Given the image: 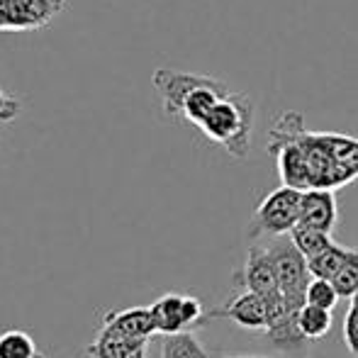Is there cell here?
I'll return each mask as SVG.
<instances>
[{"label": "cell", "instance_id": "12", "mask_svg": "<svg viewBox=\"0 0 358 358\" xmlns=\"http://www.w3.org/2000/svg\"><path fill=\"white\" fill-rule=\"evenodd\" d=\"M161 358H213V356L195 339L193 331H178V334L164 336V341H161Z\"/></svg>", "mask_w": 358, "mask_h": 358}, {"label": "cell", "instance_id": "21", "mask_svg": "<svg viewBox=\"0 0 358 358\" xmlns=\"http://www.w3.org/2000/svg\"><path fill=\"white\" fill-rule=\"evenodd\" d=\"M127 358H146V346H144V349H139V351H134V354L127 356Z\"/></svg>", "mask_w": 358, "mask_h": 358}, {"label": "cell", "instance_id": "18", "mask_svg": "<svg viewBox=\"0 0 358 358\" xmlns=\"http://www.w3.org/2000/svg\"><path fill=\"white\" fill-rule=\"evenodd\" d=\"M331 283H334L336 292H339V297H354L358 292V249H351L349 251V259H346V264L341 266L339 273L331 278Z\"/></svg>", "mask_w": 358, "mask_h": 358}, {"label": "cell", "instance_id": "2", "mask_svg": "<svg viewBox=\"0 0 358 358\" xmlns=\"http://www.w3.org/2000/svg\"><path fill=\"white\" fill-rule=\"evenodd\" d=\"M256 108L251 98L239 90L224 93L210 108V113L198 122V129L205 139L222 146L234 159H246L251 149V132H254Z\"/></svg>", "mask_w": 358, "mask_h": 358}, {"label": "cell", "instance_id": "3", "mask_svg": "<svg viewBox=\"0 0 358 358\" xmlns=\"http://www.w3.org/2000/svg\"><path fill=\"white\" fill-rule=\"evenodd\" d=\"M271 244H266L268 256L273 261L275 268V278H278L280 292H283L287 310L295 312L305 305V290L307 283L312 280L310 273V264H307L305 254L292 244L290 234H280V236H271Z\"/></svg>", "mask_w": 358, "mask_h": 358}, {"label": "cell", "instance_id": "20", "mask_svg": "<svg viewBox=\"0 0 358 358\" xmlns=\"http://www.w3.org/2000/svg\"><path fill=\"white\" fill-rule=\"evenodd\" d=\"M20 110H22V103H20L15 95L5 93V90L0 88V122H13L20 115Z\"/></svg>", "mask_w": 358, "mask_h": 358}, {"label": "cell", "instance_id": "14", "mask_svg": "<svg viewBox=\"0 0 358 358\" xmlns=\"http://www.w3.org/2000/svg\"><path fill=\"white\" fill-rule=\"evenodd\" d=\"M290 239H292V244L305 254L307 261L315 259L317 254H322V251L334 244L331 234H327V231H322V229H315V227L300 224V222L290 229Z\"/></svg>", "mask_w": 358, "mask_h": 358}, {"label": "cell", "instance_id": "5", "mask_svg": "<svg viewBox=\"0 0 358 358\" xmlns=\"http://www.w3.org/2000/svg\"><path fill=\"white\" fill-rule=\"evenodd\" d=\"M151 315L156 322L159 334H178V331H193L208 322L205 305L193 295L180 292H166L151 305Z\"/></svg>", "mask_w": 358, "mask_h": 358}, {"label": "cell", "instance_id": "11", "mask_svg": "<svg viewBox=\"0 0 358 358\" xmlns=\"http://www.w3.org/2000/svg\"><path fill=\"white\" fill-rule=\"evenodd\" d=\"M266 334H268V339L273 341V346L278 351H283V354L292 358H307V341L310 339L297 327V315L287 317L280 324L266 329Z\"/></svg>", "mask_w": 358, "mask_h": 358}, {"label": "cell", "instance_id": "1", "mask_svg": "<svg viewBox=\"0 0 358 358\" xmlns=\"http://www.w3.org/2000/svg\"><path fill=\"white\" fill-rule=\"evenodd\" d=\"M151 83L159 93L166 117L183 120L193 127H198V122L222 95L229 93L224 80L213 76L176 71V69H156Z\"/></svg>", "mask_w": 358, "mask_h": 358}, {"label": "cell", "instance_id": "22", "mask_svg": "<svg viewBox=\"0 0 358 358\" xmlns=\"http://www.w3.org/2000/svg\"><path fill=\"white\" fill-rule=\"evenodd\" d=\"M217 358H266V356H217Z\"/></svg>", "mask_w": 358, "mask_h": 358}, {"label": "cell", "instance_id": "19", "mask_svg": "<svg viewBox=\"0 0 358 358\" xmlns=\"http://www.w3.org/2000/svg\"><path fill=\"white\" fill-rule=\"evenodd\" d=\"M344 341L349 346V351L358 356V305L351 302L349 312L344 317Z\"/></svg>", "mask_w": 358, "mask_h": 358}, {"label": "cell", "instance_id": "23", "mask_svg": "<svg viewBox=\"0 0 358 358\" xmlns=\"http://www.w3.org/2000/svg\"><path fill=\"white\" fill-rule=\"evenodd\" d=\"M351 302H356V305H358V292H356V295H354V297H351Z\"/></svg>", "mask_w": 358, "mask_h": 358}, {"label": "cell", "instance_id": "7", "mask_svg": "<svg viewBox=\"0 0 358 358\" xmlns=\"http://www.w3.org/2000/svg\"><path fill=\"white\" fill-rule=\"evenodd\" d=\"M239 283L244 285V290L259 292V295H264L266 300L280 292L273 261H271L266 244L249 246V254H246V261H244V266H241V273H239Z\"/></svg>", "mask_w": 358, "mask_h": 358}, {"label": "cell", "instance_id": "6", "mask_svg": "<svg viewBox=\"0 0 358 358\" xmlns=\"http://www.w3.org/2000/svg\"><path fill=\"white\" fill-rule=\"evenodd\" d=\"M208 320H229L244 329L266 331L268 329V302L259 292L244 290L241 295L231 297L224 307L208 312Z\"/></svg>", "mask_w": 358, "mask_h": 358}, {"label": "cell", "instance_id": "8", "mask_svg": "<svg viewBox=\"0 0 358 358\" xmlns=\"http://www.w3.org/2000/svg\"><path fill=\"white\" fill-rule=\"evenodd\" d=\"M69 0H8L13 32L42 29L66 10Z\"/></svg>", "mask_w": 358, "mask_h": 358}, {"label": "cell", "instance_id": "17", "mask_svg": "<svg viewBox=\"0 0 358 358\" xmlns=\"http://www.w3.org/2000/svg\"><path fill=\"white\" fill-rule=\"evenodd\" d=\"M305 302L307 305L324 307V310H334L336 302H339V292H336V287L329 278H317V275H312V280L307 283V290H305Z\"/></svg>", "mask_w": 358, "mask_h": 358}, {"label": "cell", "instance_id": "15", "mask_svg": "<svg viewBox=\"0 0 358 358\" xmlns=\"http://www.w3.org/2000/svg\"><path fill=\"white\" fill-rule=\"evenodd\" d=\"M0 358H44V354L27 331L8 329L0 334Z\"/></svg>", "mask_w": 358, "mask_h": 358}, {"label": "cell", "instance_id": "10", "mask_svg": "<svg viewBox=\"0 0 358 358\" xmlns=\"http://www.w3.org/2000/svg\"><path fill=\"white\" fill-rule=\"evenodd\" d=\"M103 324H108L110 329L120 331L124 336L132 339H146L149 341L156 331V322L151 315V307H127V310H115L108 312L103 317Z\"/></svg>", "mask_w": 358, "mask_h": 358}, {"label": "cell", "instance_id": "4", "mask_svg": "<svg viewBox=\"0 0 358 358\" xmlns=\"http://www.w3.org/2000/svg\"><path fill=\"white\" fill-rule=\"evenodd\" d=\"M300 200L302 190L290 188V185H280V188L271 190L259 203L249 222L251 239L290 234L292 227L300 222Z\"/></svg>", "mask_w": 358, "mask_h": 358}, {"label": "cell", "instance_id": "16", "mask_svg": "<svg viewBox=\"0 0 358 358\" xmlns=\"http://www.w3.org/2000/svg\"><path fill=\"white\" fill-rule=\"evenodd\" d=\"M349 251L351 249H346V246H341L334 241L329 249H324L322 254H317L315 259L307 261V264H310V273L317 275V278H329L331 280L341 271V266L346 264Z\"/></svg>", "mask_w": 358, "mask_h": 358}, {"label": "cell", "instance_id": "9", "mask_svg": "<svg viewBox=\"0 0 358 358\" xmlns=\"http://www.w3.org/2000/svg\"><path fill=\"white\" fill-rule=\"evenodd\" d=\"M339 208H336L334 190L329 188H307L302 190L300 200V224L315 227L327 234L336 229Z\"/></svg>", "mask_w": 358, "mask_h": 358}, {"label": "cell", "instance_id": "13", "mask_svg": "<svg viewBox=\"0 0 358 358\" xmlns=\"http://www.w3.org/2000/svg\"><path fill=\"white\" fill-rule=\"evenodd\" d=\"M297 327H300V331L310 341L322 339V336H327L331 329V310H324V307H317V305H307L305 302V305L297 310Z\"/></svg>", "mask_w": 358, "mask_h": 358}]
</instances>
